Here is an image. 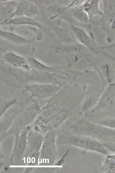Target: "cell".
Returning a JSON list of instances; mask_svg holds the SVG:
<instances>
[{
	"label": "cell",
	"instance_id": "6da1fadb",
	"mask_svg": "<svg viewBox=\"0 0 115 173\" xmlns=\"http://www.w3.org/2000/svg\"><path fill=\"white\" fill-rule=\"evenodd\" d=\"M84 97V89L79 84L62 87L41 108L34 125L44 135L52 129H58L69 117L79 113Z\"/></svg>",
	"mask_w": 115,
	"mask_h": 173
},
{
	"label": "cell",
	"instance_id": "7a4b0ae2",
	"mask_svg": "<svg viewBox=\"0 0 115 173\" xmlns=\"http://www.w3.org/2000/svg\"><path fill=\"white\" fill-rule=\"evenodd\" d=\"M79 84L84 88L85 94L79 115L85 113L93 107L108 85L95 71L87 70L79 79Z\"/></svg>",
	"mask_w": 115,
	"mask_h": 173
},
{
	"label": "cell",
	"instance_id": "3957f363",
	"mask_svg": "<svg viewBox=\"0 0 115 173\" xmlns=\"http://www.w3.org/2000/svg\"><path fill=\"white\" fill-rule=\"evenodd\" d=\"M18 107L14 109L12 124L7 136L18 133L23 130L36 119L40 112L41 108L37 99L30 97L18 102Z\"/></svg>",
	"mask_w": 115,
	"mask_h": 173
},
{
	"label": "cell",
	"instance_id": "277c9868",
	"mask_svg": "<svg viewBox=\"0 0 115 173\" xmlns=\"http://www.w3.org/2000/svg\"><path fill=\"white\" fill-rule=\"evenodd\" d=\"M56 141L57 146L65 145L81 148L82 155L84 154L87 150L97 152L105 155L109 154L103 144L98 140L67 131L60 127L57 131Z\"/></svg>",
	"mask_w": 115,
	"mask_h": 173
},
{
	"label": "cell",
	"instance_id": "5b68a950",
	"mask_svg": "<svg viewBox=\"0 0 115 173\" xmlns=\"http://www.w3.org/2000/svg\"><path fill=\"white\" fill-rule=\"evenodd\" d=\"M103 48L92 52L84 60L95 70L108 85L115 84V57Z\"/></svg>",
	"mask_w": 115,
	"mask_h": 173
},
{
	"label": "cell",
	"instance_id": "8992f818",
	"mask_svg": "<svg viewBox=\"0 0 115 173\" xmlns=\"http://www.w3.org/2000/svg\"><path fill=\"white\" fill-rule=\"evenodd\" d=\"M70 131L87 136L102 142H112L115 140V129L93 123L85 117L70 126Z\"/></svg>",
	"mask_w": 115,
	"mask_h": 173
},
{
	"label": "cell",
	"instance_id": "52a82bcc",
	"mask_svg": "<svg viewBox=\"0 0 115 173\" xmlns=\"http://www.w3.org/2000/svg\"><path fill=\"white\" fill-rule=\"evenodd\" d=\"M115 108V84L108 85L101 95L97 103L92 108L85 113V117L93 122L114 116Z\"/></svg>",
	"mask_w": 115,
	"mask_h": 173
},
{
	"label": "cell",
	"instance_id": "ba28073f",
	"mask_svg": "<svg viewBox=\"0 0 115 173\" xmlns=\"http://www.w3.org/2000/svg\"><path fill=\"white\" fill-rule=\"evenodd\" d=\"M74 75L65 76L55 73L42 72L31 68L21 75L15 74L17 82L21 83L52 84L63 87L72 84Z\"/></svg>",
	"mask_w": 115,
	"mask_h": 173
},
{
	"label": "cell",
	"instance_id": "9c48e42d",
	"mask_svg": "<svg viewBox=\"0 0 115 173\" xmlns=\"http://www.w3.org/2000/svg\"><path fill=\"white\" fill-rule=\"evenodd\" d=\"M44 136L31 126L27 133L26 147L22 157L24 165L35 167L38 165L40 150Z\"/></svg>",
	"mask_w": 115,
	"mask_h": 173
},
{
	"label": "cell",
	"instance_id": "30bf717a",
	"mask_svg": "<svg viewBox=\"0 0 115 173\" xmlns=\"http://www.w3.org/2000/svg\"><path fill=\"white\" fill-rule=\"evenodd\" d=\"M49 47L60 54L66 62L67 66L70 69L79 60L86 59L92 52L85 47L77 42L58 45H53Z\"/></svg>",
	"mask_w": 115,
	"mask_h": 173
},
{
	"label": "cell",
	"instance_id": "8fae6325",
	"mask_svg": "<svg viewBox=\"0 0 115 173\" xmlns=\"http://www.w3.org/2000/svg\"><path fill=\"white\" fill-rule=\"evenodd\" d=\"M103 14L101 18L93 21L92 25L100 26L104 31L108 43L115 38V0H103Z\"/></svg>",
	"mask_w": 115,
	"mask_h": 173
},
{
	"label": "cell",
	"instance_id": "7c38bea8",
	"mask_svg": "<svg viewBox=\"0 0 115 173\" xmlns=\"http://www.w3.org/2000/svg\"><path fill=\"white\" fill-rule=\"evenodd\" d=\"M57 130L52 129L45 135L40 150L38 165L52 166L56 162L58 155L56 141Z\"/></svg>",
	"mask_w": 115,
	"mask_h": 173
},
{
	"label": "cell",
	"instance_id": "4fadbf2b",
	"mask_svg": "<svg viewBox=\"0 0 115 173\" xmlns=\"http://www.w3.org/2000/svg\"><path fill=\"white\" fill-rule=\"evenodd\" d=\"M2 62L0 64V101L16 98L14 92L18 87L16 73L6 68Z\"/></svg>",
	"mask_w": 115,
	"mask_h": 173
},
{
	"label": "cell",
	"instance_id": "5bb4252c",
	"mask_svg": "<svg viewBox=\"0 0 115 173\" xmlns=\"http://www.w3.org/2000/svg\"><path fill=\"white\" fill-rule=\"evenodd\" d=\"M62 88L52 84L26 83L22 92L23 93L28 91L31 93L30 98H36L38 100H41L52 97Z\"/></svg>",
	"mask_w": 115,
	"mask_h": 173
},
{
	"label": "cell",
	"instance_id": "9a60e30c",
	"mask_svg": "<svg viewBox=\"0 0 115 173\" xmlns=\"http://www.w3.org/2000/svg\"><path fill=\"white\" fill-rule=\"evenodd\" d=\"M35 51L34 48H32L31 53L26 58L32 68L40 72L55 73L67 76L72 75L75 73V70H72L67 66L45 65L36 58Z\"/></svg>",
	"mask_w": 115,
	"mask_h": 173
},
{
	"label": "cell",
	"instance_id": "2e32d148",
	"mask_svg": "<svg viewBox=\"0 0 115 173\" xmlns=\"http://www.w3.org/2000/svg\"><path fill=\"white\" fill-rule=\"evenodd\" d=\"M69 26L76 38L81 44L93 52H97L103 48H108L115 47V44L107 46H98L95 37L93 33L90 31L88 34L83 28L69 24Z\"/></svg>",
	"mask_w": 115,
	"mask_h": 173
},
{
	"label": "cell",
	"instance_id": "e0dca14e",
	"mask_svg": "<svg viewBox=\"0 0 115 173\" xmlns=\"http://www.w3.org/2000/svg\"><path fill=\"white\" fill-rule=\"evenodd\" d=\"M31 126H27L21 134L15 133V140L13 150L9 160L10 166H17L25 152L27 142V134Z\"/></svg>",
	"mask_w": 115,
	"mask_h": 173
},
{
	"label": "cell",
	"instance_id": "ac0fdd59",
	"mask_svg": "<svg viewBox=\"0 0 115 173\" xmlns=\"http://www.w3.org/2000/svg\"><path fill=\"white\" fill-rule=\"evenodd\" d=\"M61 19L57 18L53 20H48V27L50 30L54 32L57 35L61 42L71 43L77 42L73 40L70 37L69 31L67 28H61L59 25Z\"/></svg>",
	"mask_w": 115,
	"mask_h": 173
},
{
	"label": "cell",
	"instance_id": "d6986e66",
	"mask_svg": "<svg viewBox=\"0 0 115 173\" xmlns=\"http://www.w3.org/2000/svg\"><path fill=\"white\" fill-rule=\"evenodd\" d=\"M3 61L13 67L21 68L26 71L31 67L26 58L18 55L12 52H7L2 56Z\"/></svg>",
	"mask_w": 115,
	"mask_h": 173
},
{
	"label": "cell",
	"instance_id": "ffe728a7",
	"mask_svg": "<svg viewBox=\"0 0 115 173\" xmlns=\"http://www.w3.org/2000/svg\"><path fill=\"white\" fill-rule=\"evenodd\" d=\"M19 1H0V25H5L15 12Z\"/></svg>",
	"mask_w": 115,
	"mask_h": 173
},
{
	"label": "cell",
	"instance_id": "44dd1931",
	"mask_svg": "<svg viewBox=\"0 0 115 173\" xmlns=\"http://www.w3.org/2000/svg\"><path fill=\"white\" fill-rule=\"evenodd\" d=\"M11 24L16 25L27 24L34 26L42 29L46 33H48L50 36L53 35V33L49 28L45 27L29 17L22 16L14 18L8 21L5 25Z\"/></svg>",
	"mask_w": 115,
	"mask_h": 173
},
{
	"label": "cell",
	"instance_id": "7402d4cb",
	"mask_svg": "<svg viewBox=\"0 0 115 173\" xmlns=\"http://www.w3.org/2000/svg\"><path fill=\"white\" fill-rule=\"evenodd\" d=\"M99 0H84L81 4L82 9L88 15L89 25L91 26L93 21V16L97 14L101 16L103 14V12L101 11L99 8Z\"/></svg>",
	"mask_w": 115,
	"mask_h": 173
},
{
	"label": "cell",
	"instance_id": "603a6c76",
	"mask_svg": "<svg viewBox=\"0 0 115 173\" xmlns=\"http://www.w3.org/2000/svg\"><path fill=\"white\" fill-rule=\"evenodd\" d=\"M14 116L8 115L5 112L0 117V141L7 136V134L12 124Z\"/></svg>",
	"mask_w": 115,
	"mask_h": 173
},
{
	"label": "cell",
	"instance_id": "cb8c5ba5",
	"mask_svg": "<svg viewBox=\"0 0 115 173\" xmlns=\"http://www.w3.org/2000/svg\"><path fill=\"white\" fill-rule=\"evenodd\" d=\"M0 35L8 41L17 45L29 44L32 42V40L21 36L13 33L0 30Z\"/></svg>",
	"mask_w": 115,
	"mask_h": 173
},
{
	"label": "cell",
	"instance_id": "d4e9b609",
	"mask_svg": "<svg viewBox=\"0 0 115 173\" xmlns=\"http://www.w3.org/2000/svg\"><path fill=\"white\" fill-rule=\"evenodd\" d=\"M103 158L101 168L104 173H115V155L109 154Z\"/></svg>",
	"mask_w": 115,
	"mask_h": 173
},
{
	"label": "cell",
	"instance_id": "484cf974",
	"mask_svg": "<svg viewBox=\"0 0 115 173\" xmlns=\"http://www.w3.org/2000/svg\"><path fill=\"white\" fill-rule=\"evenodd\" d=\"M0 101V117L9 108L18 103L16 98Z\"/></svg>",
	"mask_w": 115,
	"mask_h": 173
},
{
	"label": "cell",
	"instance_id": "4316f807",
	"mask_svg": "<svg viewBox=\"0 0 115 173\" xmlns=\"http://www.w3.org/2000/svg\"><path fill=\"white\" fill-rule=\"evenodd\" d=\"M60 167L54 165L43 166L38 165L34 167L32 173H53Z\"/></svg>",
	"mask_w": 115,
	"mask_h": 173
},
{
	"label": "cell",
	"instance_id": "83f0119b",
	"mask_svg": "<svg viewBox=\"0 0 115 173\" xmlns=\"http://www.w3.org/2000/svg\"><path fill=\"white\" fill-rule=\"evenodd\" d=\"M40 14L39 10L37 6L29 1L25 12V16L29 17Z\"/></svg>",
	"mask_w": 115,
	"mask_h": 173
},
{
	"label": "cell",
	"instance_id": "f1b7e54d",
	"mask_svg": "<svg viewBox=\"0 0 115 173\" xmlns=\"http://www.w3.org/2000/svg\"><path fill=\"white\" fill-rule=\"evenodd\" d=\"M92 123L115 129V116L107 118Z\"/></svg>",
	"mask_w": 115,
	"mask_h": 173
},
{
	"label": "cell",
	"instance_id": "f546056e",
	"mask_svg": "<svg viewBox=\"0 0 115 173\" xmlns=\"http://www.w3.org/2000/svg\"><path fill=\"white\" fill-rule=\"evenodd\" d=\"M69 152V150L67 149L63 155L60 159L56 161L54 165L58 167L62 166L65 163V159L68 155Z\"/></svg>",
	"mask_w": 115,
	"mask_h": 173
},
{
	"label": "cell",
	"instance_id": "4dcf8cb0",
	"mask_svg": "<svg viewBox=\"0 0 115 173\" xmlns=\"http://www.w3.org/2000/svg\"><path fill=\"white\" fill-rule=\"evenodd\" d=\"M101 142L108 151L115 153V142Z\"/></svg>",
	"mask_w": 115,
	"mask_h": 173
},
{
	"label": "cell",
	"instance_id": "1f68e13d",
	"mask_svg": "<svg viewBox=\"0 0 115 173\" xmlns=\"http://www.w3.org/2000/svg\"><path fill=\"white\" fill-rule=\"evenodd\" d=\"M34 167L28 166L27 167L23 172L24 173H32V171L33 170Z\"/></svg>",
	"mask_w": 115,
	"mask_h": 173
}]
</instances>
